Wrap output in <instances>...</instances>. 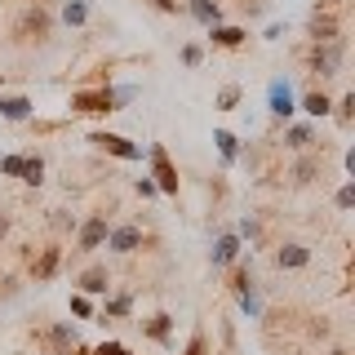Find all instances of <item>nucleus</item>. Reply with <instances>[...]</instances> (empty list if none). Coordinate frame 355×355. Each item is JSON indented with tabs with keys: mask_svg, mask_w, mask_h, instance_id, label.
Instances as JSON below:
<instances>
[{
	"mask_svg": "<svg viewBox=\"0 0 355 355\" xmlns=\"http://www.w3.org/2000/svg\"><path fill=\"white\" fill-rule=\"evenodd\" d=\"M138 196H142V200H151V196H160V187H155L151 178H138Z\"/></svg>",
	"mask_w": 355,
	"mask_h": 355,
	"instance_id": "nucleus-29",
	"label": "nucleus"
},
{
	"mask_svg": "<svg viewBox=\"0 0 355 355\" xmlns=\"http://www.w3.org/2000/svg\"><path fill=\"white\" fill-rule=\"evenodd\" d=\"M31 111H36V103H31L27 94H0V120H31Z\"/></svg>",
	"mask_w": 355,
	"mask_h": 355,
	"instance_id": "nucleus-6",
	"label": "nucleus"
},
{
	"mask_svg": "<svg viewBox=\"0 0 355 355\" xmlns=\"http://www.w3.org/2000/svg\"><path fill=\"white\" fill-rule=\"evenodd\" d=\"M297 107H302V111H306L311 120H324L329 111H333V103H329V94H306V98H302V103H297Z\"/></svg>",
	"mask_w": 355,
	"mask_h": 355,
	"instance_id": "nucleus-16",
	"label": "nucleus"
},
{
	"mask_svg": "<svg viewBox=\"0 0 355 355\" xmlns=\"http://www.w3.org/2000/svg\"><path fill=\"white\" fill-rule=\"evenodd\" d=\"M311 173H315V164H311V160H302V164L293 169V178H297V182H311Z\"/></svg>",
	"mask_w": 355,
	"mask_h": 355,
	"instance_id": "nucleus-32",
	"label": "nucleus"
},
{
	"mask_svg": "<svg viewBox=\"0 0 355 355\" xmlns=\"http://www.w3.org/2000/svg\"><path fill=\"white\" fill-rule=\"evenodd\" d=\"M351 107H355V98L347 94V98H342V103H338V120H342V125H347V120H351Z\"/></svg>",
	"mask_w": 355,
	"mask_h": 355,
	"instance_id": "nucleus-31",
	"label": "nucleus"
},
{
	"mask_svg": "<svg viewBox=\"0 0 355 355\" xmlns=\"http://www.w3.org/2000/svg\"><path fill=\"white\" fill-rule=\"evenodd\" d=\"M240 85H227V89H222V94H218V111H236L240 107Z\"/></svg>",
	"mask_w": 355,
	"mask_h": 355,
	"instance_id": "nucleus-22",
	"label": "nucleus"
},
{
	"mask_svg": "<svg viewBox=\"0 0 355 355\" xmlns=\"http://www.w3.org/2000/svg\"><path fill=\"white\" fill-rule=\"evenodd\" d=\"M187 14H191L200 27H218V22H222V5H218V0H187Z\"/></svg>",
	"mask_w": 355,
	"mask_h": 355,
	"instance_id": "nucleus-10",
	"label": "nucleus"
},
{
	"mask_svg": "<svg viewBox=\"0 0 355 355\" xmlns=\"http://www.w3.org/2000/svg\"><path fill=\"white\" fill-rule=\"evenodd\" d=\"M351 205H355V187L347 182V187H342V191H338V209H342V214H347Z\"/></svg>",
	"mask_w": 355,
	"mask_h": 355,
	"instance_id": "nucleus-28",
	"label": "nucleus"
},
{
	"mask_svg": "<svg viewBox=\"0 0 355 355\" xmlns=\"http://www.w3.org/2000/svg\"><path fill=\"white\" fill-rule=\"evenodd\" d=\"M214 142H218L222 164H236V160H240V138H236L231 129H218V133H214Z\"/></svg>",
	"mask_w": 355,
	"mask_h": 355,
	"instance_id": "nucleus-14",
	"label": "nucleus"
},
{
	"mask_svg": "<svg viewBox=\"0 0 355 355\" xmlns=\"http://www.w3.org/2000/svg\"><path fill=\"white\" fill-rule=\"evenodd\" d=\"M244 36H249L244 27H227V22L209 27V40H214V44H222V49H236V44H244Z\"/></svg>",
	"mask_w": 355,
	"mask_h": 355,
	"instance_id": "nucleus-13",
	"label": "nucleus"
},
{
	"mask_svg": "<svg viewBox=\"0 0 355 355\" xmlns=\"http://www.w3.org/2000/svg\"><path fill=\"white\" fill-rule=\"evenodd\" d=\"M58 258H62L58 249H44V253H40V262H36V280H49V275L58 271Z\"/></svg>",
	"mask_w": 355,
	"mask_h": 355,
	"instance_id": "nucleus-20",
	"label": "nucleus"
},
{
	"mask_svg": "<svg viewBox=\"0 0 355 355\" xmlns=\"http://www.w3.org/2000/svg\"><path fill=\"white\" fill-rule=\"evenodd\" d=\"M0 80H5V76H0Z\"/></svg>",
	"mask_w": 355,
	"mask_h": 355,
	"instance_id": "nucleus-36",
	"label": "nucleus"
},
{
	"mask_svg": "<svg viewBox=\"0 0 355 355\" xmlns=\"http://www.w3.org/2000/svg\"><path fill=\"white\" fill-rule=\"evenodd\" d=\"M275 262H280V271H302V266L311 262V249L306 244H280Z\"/></svg>",
	"mask_w": 355,
	"mask_h": 355,
	"instance_id": "nucleus-11",
	"label": "nucleus"
},
{
	"mask_svg": "<svg viewBox=\"0 0 355 355\" xmlns=\"http://www.w3.org/2000/svg\"><path fill=\"white\" fill-rule=\"evenodd\" d=\"M98 355H133V351H125L120 342H103V347H98Z\"/></svg>",
	"mask_w": 355,
	"mask_h": 355,
	"instance_id": "nucleus-33",
	"label": "nucleus"
},
{
	"mask_svg": "<svg viewBox=\"0 0 355 355\" xmlns=\"http://www.w3.org/2000/svg\"><path fill=\"white\" fill-rule=\"evenodd\" d=\"M142 244V231L138 227H116V231H107V249L111 253H133Z\"/></svg>",
	"mask_w": 355,
	"mask_h": 355,
	"instance_id": "nucleus-9",
	"label": "nucleus"
},
{
	"mask_svg": "<svg viewBox=\"0 0 355 355\" xmlns=\"http://www.w3.org/2000/svg\"><path fill=\"white\" fill-rule=\"evenodd\" d=\"M236 258H240V236H236V231H222L218 244L209 249V262H214V266H231Z\"/></svg>",
	"mask_w": 355,
	"mask_h": 355,
	"instance_id": "nucleus-7",
	"label": "nucleus"
},
{
	"mask_svg": "<svg viewBox=\"0 0 355 355\" xmlns=\"http://www.w3.org/2000/svg\"><path fill=\"white\" fill-rule=\"evenodd\" d=\"M169 329H173V315H164V311H160V315H151V320H147V333H151L155 342H169Z\"/></svg>",
	"mask_w": 355,
	"mask_h": 355,
	"instance_id": "nucleus-19",
	"label": "nucleus"
},
{
	"mask_svg": "<svg viewBox=\"0 0 355 355\" xmlns=\"http://www.w3.org/2000/svg\"><path fill=\"white\" fill-rule=\"evenodd\" d=\"M49 338H53V347H58V351H67V347H76V329H67V324H62V329H53Z\"/></svg>",
	"mask_w": 355,
	"mask_h": 355,
	"instance_id": "nucleus-24",
	"label": "nucleus"
},
{
	"mask_svg": "<svg viewBox=\"0 0 355 355\" xmlns=\"http://www.w3.org/2000/svg\"><path fill=\"white\" fill-rule=\"evenodd\" d=\"M147 155H151V182L160 187L164 196H178V169H173V160H169V151L155 142V147H147Z\"/></svg>",
	"mask_w": 355,
	"mask_h": 355,
	"instance_id": "nucleus-2",
	"label": "nucleus"
},
{
	"mask_svg": "<svg viewBox=\"0 0 355 355\" xmlns=\"http://www.w3.org/2000/svg\"><path fill=\"white\" fill-rule=\"evenodd\" d=\"M182 62L187 67H200V62H205V49H200V44H182Z\"/></svg>",
	"mask_w": 355,
	"mask_h": 355,
	"instance_id": "nucleus-26",
	"label": "nucleus"
},
{
	"mask_svg": "<svg viewBox=\"0 0 355 355\" xmlns=\"http://www.w3.org/2000/svg\"><path fill=\"white\" fill-rule=\"evenodd\" d=\"M62 22H67V27H85V22H89V0H67V5H62Z\"/></svg>",
	"mask_w": 355,
	"mask_h": 355,
	"instance_id": "nucleus-17",
	"label": "nucleus"
},
{
	"mask_svg": "<svg viewBox=\"0 0 355 355\" xmlns=\"http://www.w3.org/2000/svg\"><path fill=\"white\" fill-rule=\"evenodd\" d=\"M284 142L293 151H311V147H315V129H311V125H293V129L284 133Z\"/></svg>",
	"mask_w": 355,
	"mask_h": 355,
	"instance_id": "nucleus-15",
	"label": "nucleus"
},
{
	"mask_svg": "<svg viewBox=\"0 0 355 355\" xmlns=\"http://www.w3.org/2000/svg\"><path fill=\"white\" fill-rule=\"evenodd\" d=\"M0 173H5V178H22V155H5V160H0Z\"/></svg>",
	"mask_w": 355,
	"mask_h": 355,
	"instance_id": "nucleus-25",
	"label": "nucleus"
},
{
	"mask_svg": "<svg viewBox=\"0 0 355 355\" xmlns=\"http://www.w3.org/2000/svg\"><path fill=\"white\" fill-rule=\"evenodd\" d=\"M266 103H271V116H280V120H288L297 111V98H293V89H288V80H280L275 76L271 80V89H266Z\"/></svg>",
	"mask_w": 355,
	"mask_h": 355,
	"instance_id": "nucleus-4",
	"label": "nucleus"
},
{
	"mask_svg": "<svg viewBox=\"0 0 355 355\" xmlns=\"http://www.w3.org/2000/svg\"><path fill=\"white\" fill-rule=\"evenodd\" d=\"M342 58H347V44L342 40H315V49H311V71L315 76H338Z\"/></svg>",
	"mask_w": 355,
	"mask_h": 355,
	"instance_id": "nucleus-1",
	"label": "nucleus"
},
{
	"mask_svg": "<svg viewBox=\"0 0 355 355\" xmlns=\"http://www.w3.org/2000/svg\"><path fill=\"white\" fill-rule=\"evenodd\" d=\"M71 311H76L80 320H89V315H94V306H89V297H85V293H76V297H71Z\"/></svg>",
	"mask_w": 355,
	"mask_h": 355,
	"instance_id": "nucleus-27",
	"label": "nucleus"
},
{
	"mask_svg": "<svg viewBox=\"0 0 355 355\" xmlns=\"http://www.w3.org/2000/svg\"><path fill=\"white\" fill-rule=\"evenodd\" d=\"M71 111H85V116L111 111V94H107V85H103V89H80V94H71Z\"/></svg>",
	"mask_w": 355,
	"mask_h": 355,
	"instance_id": "nucleus-5",
	"label": "nucleus"
},
{
	"mask_svg": "<svg viewBox=\"0 0 355 355\" xmlns=\"http://www.w3.org/2000/svg\"><path fill=\"white\" fill-rule=\"evenodd\" d=\"M89 142L107 155H120V160H142V147L129 142V138H120V133H89Z\"/></svg>",
	"mask_w": 355,
	"mask_h": 355,
	"instance_id": "nucleus-3",
	"label": "nucleus"
},
{
	"mask_svg": "<svg viewBox=\"0 0 355 355\" xmlns=\"http://www.w3.org/2000/svg\"><path fill=\"white\" fill-rule=\"evenodd\" d=\"M240 311H244V315H262V297H258V288H249V293H240Z\"/></svg>",
	"mask_w": 355,
	"mask_h": 355,
	"instance_id": "nucleus-23",
	"label": "nucleus"
},
{
	"mask_svg": "<svg viewBox=\"0 0 355 355\" xmlns=\"http://www.w3.org/2000/svg\"><path fill=\"white\" fill-rule=\"evenodd\" d=\"M129 311H133V297L120 293V297H111V302L103 306V320H111V315H129Z\"/></svg>",
	"mask_w": 355,
	"mask_h": 355,
	"instance_id": "nucleus-21",
	"label": "nucleus"
},
{
	"mask_svg": "<svg viewBox=\"0 0 355 355\" xmlns=\"http://www.w3.org/2000/svg\"><path fill=\"white\" fill-rule=\"evenodd\" d=\"M107 218L103 214H98V218H89L85 222V227H80V240H76V244H80V253H94V249H103V240H107Z\"/></svg>",
	"mask_w": 355,
	"mask_h": 355,
	"instance_id": "nucleus-8",
	"label": "nucleus"
},
{
	"mask_svg": "<svg viewBox=\"0 0 355 355\" xmlns=\"http://www.w3.org/2000/svg\"><path fill=\"white\" fill-rule=\"evenodd\" d=\"M5 227H9V222H5V218H0V240H5Z\"/></svg>",
	"mask_w": 355,
	"mask_h": 355,
	"instance_id": "nucleus-35",
	"label": "nucleus"
},
{
	"mask_svg": "<svg viewBox=\"0 0 355 355\" xmlns=\"http://www.w3.org/2000/svg\"><path fill=\"white\" fill-rule=\"evenodd\" d=\"M240 236H244V240H258V236H262V231H258V222H253V218H244V222H240Z\"/></svg>",
	"mask_w": 355,
	"mask_h": 355,
	"instance_id": "nucleus-30",
	"label": "nucleus"
},
{
	"mask_svg": "<svg viewBox=\"0 0 355 355\" xmlns=\"http://www.w3.org/2000/svg\"><path fill=\"white\" fill-rule=\"evenodd\" d=\"M76 284H80L85 297H89V293H111V271H107V266H89V271H85Z\"/></svg>",
	"mask_w": 355,
	"mask_h": 355,
	"instance_id": "nucleus-12",
	"label": "nucleus"
},
{
	"mask_svg": "<svg viewBox=\"0 0 355 355\" xmlns=\"http://www.w3.org/2000/svg\"><path fill=\"white\" fill-rule=\"evenodd\" d=\"M22 182H31V187L44 182V160L40 155H22Z\"/></svg>",
	"mask_w": 355,
	"mask_h": 355,
	"instance_id": "nucleus-18",
	"label": "nucleus"
},
{
	"mask_svg": "<svg viewBox=\"0 0 355 355\" xmlns=\"http://www.w3.org/2000/svg\"><path fill=\"white\" fill-rule=\"evenodd\" d=\"M187 355H205V333H196L191 347H187Z\"/></svg>",
	"mask_w": 355,
	"mask_h": 355,
	"instance_id": "nucleus-34",
	"label": "nucleus"
}]
</instances>
